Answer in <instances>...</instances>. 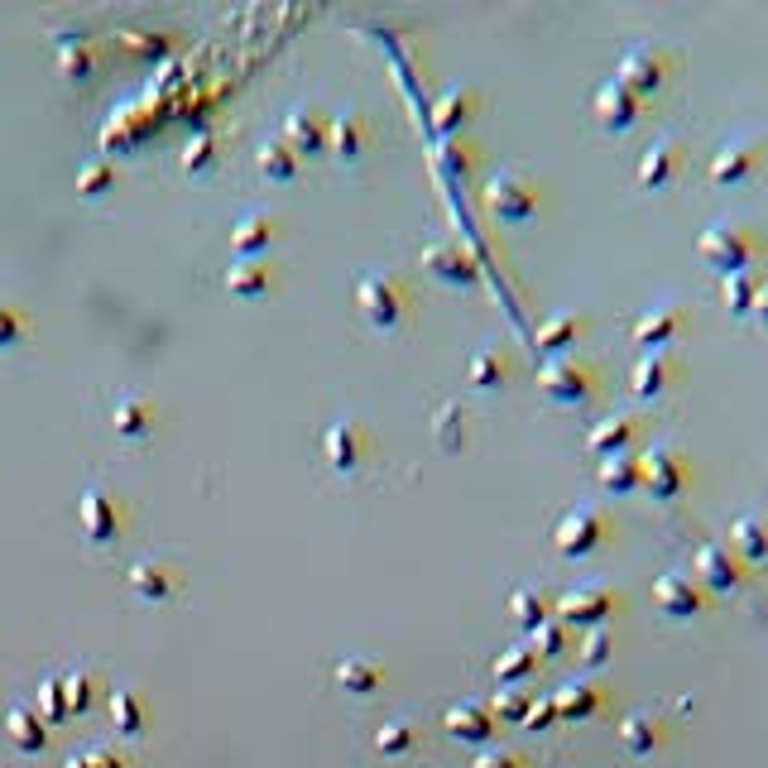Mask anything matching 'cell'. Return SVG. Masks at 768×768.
Returning <instances> with one entry per match:
<instances>
[{
    "label": "cell",
    "instance_id": "obj_1",
    "mask_svg": "<svg viewBox=\"0 0 768 768\" xmlns=\"http://www.w3.org/2000/svg\"><path fill=\"white\" fill-rule=\"evenodd\" d=\"M701 260L711 264V269H720V274H735V269H744V260H749V240H744L740 226L716 221V226L701 236Z\"/></svg>",
    "mask_w": 768,
    "mask_h": 768
},
{
    "label": "cell",
    "instance_id": "obj_2",
    "mask_svg": "<svg viewBox=\"0 0 768 768\" xmlns=\"http://www.w3.org/2000/svg\"><path fill=\"white\" fill-rule=\"evenodd\" d=\"M600 533H605V519H600L596 509L581 504V509H572V514L557 524V543H562V552H586Z\"/></svg>",
    "mask_w": 768,
    "mask_h": 768
},
{
    "label": "cell",
    "instance_id": "obj_3",
    "mask_svg": "<svg viewBox=\"0 0 768 768\" xmlns=\"http://www.w3.org/2000/svg\"><path fill=\"white\" fill-rule=\"evenodd\" d=\"M615 82H620V87H639V92H653V87L663 82V58H658L653 48H629Z\"/></svg>",
    "mask_w": 768,
    "mask_h": 768
},
{
    "label": "cell",
    "instance_id": "obj_4",
    "mask_svg": "<svg viewBox=\"0 0 768 768\" xmlns=\"http://www.w3.org/2000/svg\"><path fill=\"white\" fill-rule=\"evenodd\" d=\"M490 207L500 216H528L538 207V192L528 188V183H519L514 173H500V178L490 183Z\"/></svg>",
    "mask_w": 768,
    "mask_h": 768
},
{
    "label": "cell",
    "instance_id": "obj_5",
    "mask_svg": "<svg viewBox=\"0 0 768 768\" xmlns=\"http://www.w3.org/2000/svg\"><path fill=\"white\" fill-rule=\"evenodd\" d=\"M360 303L370 312V322H380V327H389V322L399 317V293H394V284H389L384 274H370V279L360 284Z\"/></svg>",
    "mask_w": 768,
    "mask_h": 768
},
{
    "label": "cell",
    "instance_id": "obj_6",
    "mask_svg": "<svg viewBox=\"0 0 768 768\" xmlns=\"http://www.w3.org/2000/svg\"><path fill=\"white\" fill-rule=\"evenodd\" d=\"M644 476L658 495H677V490H682V461H677L672 447H653V452L644 456Z\"/></svg>",
    "mask_w": 768,
    "mask_h": 768
},
{
    "label": "cell",
    "instance_id": "obj_7",
    "mask_svg": "<svg viewBox=\"0 0 768 768\" xmlns=\"http://www.w3.org/2000/svg\"><path fill=\"white\" fill-rule=\"evenodd\" d=\"M543 389H548L552 399H586V370L572 365V360H552L548 370H543Z\"/></svg>",
    "mask_w": 768,
    "mask_h": 768
},
{
    "label": "cell",
    "instance_id": "obj_8",
    "mask_svg": "<svg viewBox=\"0 0 768 768\" xmlns=\"http://www.w3.org/2000/svg\"><path fill=\"white\" fill-rule=\"evenodd\" d=\"M596 116H600V125H610V130L629 125V120H634V96H629V87L605 82V87L596 92Z\"/></svg>",
    "mask_w": 768,
    "mask_h": 768
},
{
    "label": "cell",
    "instance_id": "obj_9",
    "mask_svg": "<svg viewBox=\"0 0 768 768\" xmlns=\"http://www.w3.org/2000/svg\"><path fill=\"white\" fill-rule=\"evenodd\" d=\"M672 173H677V144L672 140H658L653 149L644 154V164H639V183L644 188H663Z\"/></svg>",
    "mask_w": 768,
    "mask_h": 768
},
{
    "label": "cell",
    "instance_id": "obj_10",
    "mask_svg": "<svg viewBox=\"0 0 768 768\" xmlns=\"http://www.w3.org/2000/svg\"><path fill=\"white\" fill-rule=\"evenodd\" d=\"M749 168H754L749 144H725L716 154V164H711V178H716V183H735V178H744Z\"/></svg>",
    "mask_w": 768,
    "mask_h": 768
},
{
    "label": "cell",
    "instance_id": "obj_11",
    "mask_svg": "<svg viewBox=\"0 0 768 768\" xmlns=\"http://www.w3.org/2000/svg\"><path fill=\"white\" fill-rule=\"evenodd\" d=\"M428 264L437 269V274H447V279H471V274H476V269H471V260L461 255V245H452V240L432 245V250H428Z\"/></svg>",
    "mask_w": 768,
    "mask_h": 768
},
{
    "label": "cell",
    "instance_id": "obj_12",
    "mask_svg": "<svg viewBox=\"0 0 768 768\" xmlns=\"http://www.w3.org/2000/svg\"><path fill=\"white\" fill-rule=\"evenodd\" d=\"M754 298H759V279L749 274V269H735V274H725V303L735 312H749L754 308Z\"/></svg>",
    "mask_w": 768,
    "mask_h": 768
},
{
    "label": "cell",
    "instance_id": "obj_13",
    "mask_svg": "<svg viewBox=\"0 0 768 768\" xmlns=\"http://www.w3.org/2000/svg\"><path fill=\"white\" fill-rule=\"evenodd\" d=\"M663 370H668V356H663V351H648V356L634 365V389H639V394L663 389Z\"/></svg>",
    "mask_w": 768,
    "mask_h": 768
},
{
    "label": "cell",
    "instance_id": "obj_14",
    "mask_svg": "<svg viewBox=\"0 0 768 768\" xmlns=\"http://www.w3.org/2000/svg\"><path fill=\"white\" fill-rule=\"evenodd\" d=\"M600 485H605V490H634V485H639V466L624 461V456H610V461L600 466Z\"/></svg>",
    "mask_w": 768,
    "mask_h": 768
},
{
    "label": "cell",
    "instance_id": "obj_15",
    "mask_svg": "<svg viewBox=\"0 0 768 768\" xmlns=\"http://www.w3.org/2000/svg\"><path fill=\"white\" fill-rule=\"evenodd\" d=\"M672 327H677V312H648L644 322L634 327V336H639L644 346H653V351H658V346L668 341V332H672Z\"/></svg>",
    "mask_w": 768,
    "mask_h": 768
},
{
    "label": "cell",
    "instance_id": "obj_16",
    "mask_svg": "<svg viewBox=\"0 0 768 768\" xmlns=\"http://www.w3.org/2000/svg\"><path fill=\"white\" fill-rule=\"evenodd\" d=\"M500 375H504L500 356H495V351H480L476 365H471V384H480V389H495V384H500Z\"/></svg>",
    "mask_w": 768,
    "mask_h": 768
},
{
    "label": "cell",
    "instance_id": "obj_17",
    "mask_svg": "<svg viewBox=\"0 0 768 768\" xmlns=\"http://www.w3.org/2000/svg\"><path fill=\"white\" fill-rule=\"evenodd\" d=\"M624 437H629V423H624V418H610L605 428L591 432V447H596V452H610V447H624Z\"/></svg>",
    "mask_w": 768,
    "mask_h": 768
},
{
    "label": "cell",
    "instance_id": "obj_18",
    "mask_svg": "<svg viewBox=\"0 0 768 768\" xmlns=\"http://www.w3.org/2000/svg\"><path fill=\"white\" fill-rule=\"evenodd\" d=\"M327 452H332L336 466H351V461H356V456H351V428H346V423H336V428L327 432Z\"/></svg>",
    "mask_w": 768,
    "mask_h": 768
},
{
    "label": "cell",
    "instance_id": "obj_19",
    "mask_svg": "<svg viewBox=\"0 0 768 768\" xmlns=\"http://www.w3.org/2000/svg\"><path fill=\"white\" fill-rule=\"evenodd\" d=\"M735 538H740V548L754 552V557L768 548V543H764V524H759V519H740V524H735Z\"/></svg>",
    "mask_w": 768,
    "mask_h": 768
},
{
    "label": "cell",
    "instance_id": "obj_20",
    "mask_svg": "<svg viewBox=\"0 0 768 768\" xmlns=\"http://www.w3.org/2000/svg\"><path fill=\"white\" fill-rule=\"evenodd\" d=\"M264 173H269V178H274V173H279V178H288V173H293V159H288V149L269 144V149H264Z\"/></svg>",
    "mask_w": 768,
    "mask_h": 768
},
{
    "label": "cell",
    "instance_id": "obj_21",
    "mask_svg": "<svg viewBox=\"0 0 768 768\" xmlns=\"http://www.w3.org/2000/svg\"><path fill=\"white\" fill-rule=\"evenodd\" d=\"M264 236H269L264 231V216H250L245 226H236V245H264Z\"/></svg>",
    "mask_w": 768,
    "mask_h": 768
},
{
    "label": "cell",
    "instance_id": "obj_22",
    "mask_svg": "<svg viewBox=\"0 0 768 768\" xmlns=\"http://www.w3.org/2000/svg\"><path fill=\"white\" fill-rule=\"evenodd\" d=\"M701 567H706V572H711V581H720V586L730 581V567H725L720 548H706V552H701Z\"/></svg>",
    "mask_w": 768,
    "mask_h": 768
},
{
    "label": "cell",
    "instance_id": "obj_23",
    "mask_svg": "<svg viewBox=\"0 0 768 768\" xmlns=\"http://www.w3.org/2000/svg\"><path fill=\"white\" fill-rule=\"evenodd\" d=\"M572 317H557V322H552V327H543V346H562V341H567V336H572Z\"/></svg>",
    "mask_w": 768,
    "mask_h": 768
},
{
    "label": "cell",
    "instance_id": "obj_24",
    "mask_svg": "<svg viewBox=\"0 0 768 768\" xmlns=\"http://www.w3.org/2000/svg\"><path fill=\"white\" fill-rule=\"evenodd\" d=\"M260 264H245V274H231V288H260Z\"/></svg>",
    "mask_w": 768,
    "mask_h": 768
},
{
    "label": "cell",
    "instance_id": "obj_25",
    "mask_svg": "<svg viewBox=\"0 0 768 768\" xmlns=\"http://www.w3.org/2000/svg\"><path fill=\"white\" fill-rule=\"evenodd\" d=\"M754 308H759V317H764V322H768V288H764V293H759V298H754Z\"/></svg>",
    "mask_w": 768,
    "mask_h": 768
}]
</instances>
